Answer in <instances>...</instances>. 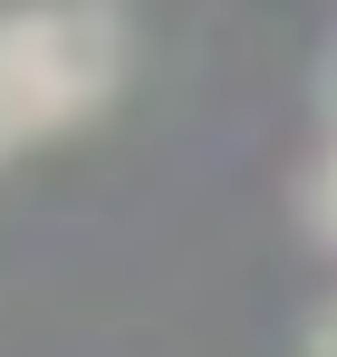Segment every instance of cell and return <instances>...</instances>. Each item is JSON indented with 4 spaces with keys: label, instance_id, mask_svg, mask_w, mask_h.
Instances as JSON below:
<instances>
[{
    "label": "cell",
    "instance_id": "6da1fadb",
    "mask_svg": "<svg viewBox=\"0 0 337 357\" xmlns=\"http://www.w3.org/2000/svg\"><path fill=\"white\" fill-rule=\"evenodd\" d=\"M116 77H125V20L107 0H29L0 20V126L19 145L97 116Z\"/></svg>",
    "mask_w": 337,
    "mask_h": 357
},
{
    "label": "cell",
    "instance_id": "7a4b0ae2",
    "mask_svg": "<svg viewBox=\"0 0 337 357\" xmlns=\"http://www.w3.org/2000/svg\"><path fill=\"white\" fill-rule=\"evenodd\" d=\"M308 357H337V299L318 309V319H308Z\"/></svg>",
    "mask_w": 337,
    "mask_h": 357
},
{
    "label": "cell",
    "instance_id": "3957f363",
    "mask_svg": "<svg viewBox=\"0 0 337 357\" xmlns=\"http://www.w3.org/2000/svg\"><path fill=\"white\" fill-rule=\"evenodd\" d=\"M10 155H19V135H10V126H0V165H10Z\"/></svg>",
    "mask_w": 337,
    "mask_h": 357
}]
</instances>
